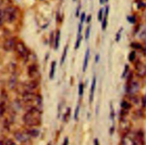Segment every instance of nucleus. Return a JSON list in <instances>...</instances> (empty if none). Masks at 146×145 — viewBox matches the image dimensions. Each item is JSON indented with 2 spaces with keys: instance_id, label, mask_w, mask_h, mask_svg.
Here are the masks:
<instances>
[{
  "instance_id": "nucleus-1",
  "label": "nucleus",
  "mask_w": 146,
  "mask_h": 145,
  "mask_svg": "<svg viewBox=\"0 0 146 145\" xmlns=\"http://www.w3.org/2000/svg\"><path fill=\"white\" fill-rule=\"evenodd\" d=\"M23 120L25 124L27 126H38L40 125L41 122V115L40 111L35 107H31L24 115Z\"/></svg>"
},
{
  "instance_id": "nucleus-31",
  "label": "nucleus",
  "mask_w": 146,
  "mask_h": 145,
  "mask_svg": "<svg viewBox=\"0 0 146 145\" xmlns=\"http://www.w3.org/2000/svg\"><path fill=\"white\" fill-rule=\"evenodd\" d=\"M90 27L88 26L86 28V32H85V39L87 40L90 36Z\"/></svg>"
},
{
  "instance_id": "nucleus-9",
  "label": "nucleus",
  "mask_w": 146,
  "mask_h": 145,
  "mask_svg": "<svg viewBox=\"0 0 146 145\" xmlns=\"http://www.w3.org/2000/svg\"><path fill=\"white\" fill-rule=\"evenodd\" d=\"M36 96L32 92H25L22 95V99L25 102H30L35 100Z\"/></svg>"
},
{
  "instance_id": "nucleus-11",
  "label": "nucleus",
  "mask_w": 146,
  "mask_h": 145,
  "mask_svg": "<svg viewBox=\"0 0 146 145\" xmlns=\"http://www.w3.org/2000/svg\"><path fill=\"white\" fill-rule=\"evenodd\" d=\"M14 137L15 138L20 142H24L26 140L29 139V136L27 133L22 134L19 132H16L14 133Z\"/></svg>"
},
{
  "instance_id": "nucleus-18",
  "label": "nucleus",
  "mask_w": 146,
  "mask_h": 145,
  "mask_svg": "<svg viewBox=\"0 0 146 145\" xmlns=\"http://www.w3.org/2000/svg\"><path fill=\"white\" fill-rule=\"evenodd\" d=\"M121 107L123 110H124V111H125L126 112V111H127L128 110H129L131 108L132 106H131V103H129L127 101H123L121 103Z\"/></svg>"
},
{
  "instance_id": "nucleus-13",
  "label": "nucleus",
  "mask_w": 146,
  "mask_h": 145,
  "mask_svg": "<svg viewBox=\"0 0 146 145\" xmlns=\"http://www.w3.org/2000/svg\"><path fill=\"white\" fill-rule=\"evenodd\" d=\"M16 84H17V76L15 74H13L10 76L9 80L8 86L10 89H13L15 87Z\"/></svg>"
},
{
  "instance_id": "nucleus-34",
  "label": "nucleus",
  "mask_w": 146,
  "mask_h": 145,
  "mask_svg": "<svg viewBox=\"0 0 146 145\" xmlns=\"http://www.w3.org/2000/svg\"><path fill=\"white\" fill-rule=\"evenodd\" d=\"M5 145H17L14 142H13L10 139H8L6 143H5Z\"/></svg>"
},
{
  "instance_id": "nucleus-25",
  "label": "nucleus",
  "mask_w": 146,
  "mask_h": 145,
  "mask_svg": "<svg viewBox=\"0 0 146 145\" xmlns=\"http://www.w3.org/2000/svg\"><path fill=\"white\" fill-rule=\"evenodd\" d=\"M84 91V85L82 82H80L79 85V95L82 96Z\"/></svg>"
},
{
  "instance_id": "nucleus-24",
  "label": "nucleus",
  "mask_w": 146,
  "mask_h": 145,
  "mask_svg": "<svg viewBox=\"0 0 146 145\" xmlns=\"http://www.w3.org/2000/svg\"><path fill=\"white\" fill-rule=\"evenodd\" d=\"M131 47L133 48V49H140L141 48V45L136 42H133L131 44Z\"/></svg>"
},
{
  "instance_id": "nucleus-7",
  "label": "nucleus",
  "mask_w": 146,
  "mask_h": 145,
  "mask_svg": "<svg viewBox=\"0 0 146 145\" xmlns=\"http://www.w3.org/2000/svg\"><path fill=\"white\" fill-rule=\"evenodd\" d=\"M139 90V85L136 81H129L127 86V90L129 94H133L138 92Z\"/></svg>"
},
{
  "instance_id": "nucleus-14",
  "label": "nucleus",
  "mask_w": 146,
  "mask_h": 145,
  "mask_svg": "<svg viewBox=\"0 0 146 145\" xmlns=\"http://www.w3.org/2000/svg\"><path fill=\"white\" fill-rule=\"evenodd\" d=\"M89 56H90V49H89V48H87L86 51L85 55H84V61H83V72H85L87 68Z\"/></svg>"
},
{
  "instance_id": "nucleus-41",
  "label": "nucleus",
  "mask_w": 146,
  "mask_h": 145,
  "mask_svg": "<svg viewBox=\"0 0 146 145\" xmlns=\"http://www.w3.org/2000/svg\"><path fill=\"white\" fill-rule=\"evenodd\" d=\"M91 19V15H89L87 16V18L86 22H87V23H89V22H90Z\"/></svg>"
},
{
  "instance_id": "nucleus-40",
  "label": "nucleus",
  "mask_w": 146,
  "mask_h": 145,
  "mask_svg": "<svg viewBox=\"0 0 146 145\" xmlns=\"http://www.w3.org/2000/svg\"><path fill=\"white\" fill-rule=\"evenodd\" d=\"M99 60V54H97L96 56H95V62L96 63H98V61Z\"/></svg>"
},
{
  "instance_id": "nucleus-20",
  "label": "nucleus",
  "mask_w": 146,
  "mask_h": 145,
  "mask_svg": "<svg viewBox=\"0 0 146 145\" xmlns=\"http://www.w3.org/2000/svg\"><path fill=\"white\" fill-rule=\"evenodd\" d=\"M26 133L28 134L29 136L35 138L39 135V131L36 129H31V130H28Z\"/></svg>"
},
{
  "instance_id": "nucleus-12",
  "label": "nucleus",
  "mask_w": 146,
  "mask_h": 145,
  "mask_svg": "<svg viewBox=\"0 0 146 145\" xmlns=\"http://www.w3.org/2000/svg\"><path fill=\"white\" fill-rule=\"evenodd\" d=\"M29 75L31 77H38L39 75V72L37 69V68L35 65H31L29 67Z\"/></svg>"
},
{
  "instance_id": "nucleus-17",
  "label": "nucleus",
  "mask_w": 146,
  "mask_h": 145,
  "mask_svg": "<svg viewBox=\"0 0 146 145\" xmlns=\"http://www.w3.org/2000/svg\"><path fill=\"white\" fill-rule=\"evenodd\" d=\"M60 38V32L59 30H58L56 34L55 41H54V48L55 49H57L59 47V40Z\"/></svg>"
},
{
  "instance_id": "nucleus-32",
  "label": "nucleus",
  "mask_w": 146,
  "mask_h": 145,
  "mask_svg": "<svg viewBox=\"0 0 146 145\" xmlns=\"http://www.w3.org/2000/svg\"><path fill=\"white\" fill-rule=\"evenodd\" d=\"M4 20H5V19H4L3 11V10H0V26L2 24Z\"/></svg>"
},
{
  "instance_id": "nucleus-26",
  "label": "nucleus",
  "mask_w": 146,
  "mask_h": 145,
  "mask_svg": "<svg viewBox=\"0 0 146 145\" xmlns=\"http://www.w3.org/2000/svg\"><path fill=\"white\" fill-rule=\"evenodd\" d=\"M135 58V51H132L128 56V60L129 61H132L134 60Z\"/></svg>"
},
{
  "instance_id": "nucleus-33",
  "label": "nucleus",
  "mask_w": 146,
  "mask_h": 145,
  "mask_svg": "<svg viewBox=\"0 0 146 145\" xmlns=\"http://www.w3.org/2000/svg\"><path fill=\"white\" fill-rule=\"evenodd\" d=\"M85 19H86L85 13H82V14L80 15V23L81 24H83V23Z\"/></svg>"
},
{
  "instance_id": "nucleus-10",
  "label": "nucleus",
  "mask_w": 146,
  "mask_h": 145,
  "mask_svg": "<svg viewBox=\"0 0 146 145\" xmlns=\"http://www.w3.org/2000/svg\"><path fill=\"white\" fill-rule=\"evenodd\" d=\"M37 82L35 81H33L27 84H25L23 86V88L25 90V92H31V91L36 88L37 87Z\"/></svg>"
},
{
  "instance_id": "nucleus-4",
  "label": "nucleus",
  "mask_w": 146,
  "mask_h": 145,
  "mask_svg": "<svg viewBox=\"0 0 146 145\" xmlns=\"http://www.w3.org/2000/svg\"><path fill=\"white\" fill-rule=\"evenodd\" d=\"M14 48L20 56L22 57H26L27 56V49L22 42H19L15 43Z\"/></svg>"
},
{
  "instance_id": "nucleus-45",
  "label": "nucleus",
  "mask_w": 146,
  "mask_h": 145,
  "mask_svg": "<svg viewBox=\"0 0 146 145\" xmlns=\"http://www.w3.org/2000/svg\"><path fill=\"white\" fill-rule=\"evenodd\" d=\"M47 145H51V144H50V143H48Z\"/></svg>"
},
{
  "instance_id": "nucleus-39",
  "label": "nucleus",
  "mask_w": 146,
  "mask_h": 145,
  "mask_svg": "<svg viewBox=\"0 0 146 145\" xmlns=\"http://www.w3.org/2000/svg\"><path fill=\"white\" fill-rule=\"evenodd\" d=\"M82 24L80 23L78 26V34H80L82 32Z\"/></svg>"
},
{
  "instance_id": "nucleus-8",
  "label": "nucleus",
  "mask_w": 146,
  "mask_h": 145,
  "mask_svg": "<svg viewBox=\"0 0 146 145\" xmlns=\"http://www.w3.org/2000/svg\"><path fill=\"white\" fill-rule=\"evenodd\" d=\"M15 44V43L13 38H8L4 42L3 47L6 51L9 52L14 48Z\"/></svg>"
},
{
  "instance_id": "nucleus-3",
  "label": "nucleus",
  "mask_w": 146,
  "mask_h": 145,
  "mask_svg": "<svg viewBox=\"0 0 146 145\" xmlns=\"http://www.w3.org/2000/svg\"><path fill=\"white\" fill-rule=\"evenodd\" d=\"M3 14L5 20L8 23H11L15 19L16 10L13 7L9 6L3 10Z\"/></svg>"
},
{
  "instance_id": "nucleus-19",
  "label": "nucleus",
  "mask_w": 146,
  "mask_h": 145,
  "mask_svg": "<svg viewBox=\"0 0 146 145\" xmlns=\"http://www.w3.org/2000/svg\"><path fill=\"white\" fill-rule=\"evenodd\" d=\"M55 67H56V62L55 61H53L51 63V69H50V74H49V77H50V79H52L54 76Z\"/></svg>"
},
{
  "instance_id": "nucleus-6",
  "label": "nucleus",
  "mask_w": 146,
  "mask_h": 145,
  "mask_svg": "<svg viewBox=\"0 0 146 145\" xmlns=\"http://www.w3.org/2000/svg\"><path fill=\"white\" fill-rule=\"evenodd\" d=\"M119 129L124 134L129 131L131 126V122L127 119H121L119 123Z\"/></svg>"
},
{
  "instance_id": "nucleus-42",
  "label": "nucleus",
  "mask_w": 146,
  "mask_h": 145,
  "mask_svg": "<svg viewBox=\"0 0 146 145\" xmlns=\"http://www.w3.org/2000/svg\"><path fill=\"white\" fill-rule=\"evenodd\" d=\"M94 145H99V141H98V139H94Z\"/></svg>"
},
{
  "instance_id": "nucleus-28",
  "label": "nucleus",
  "mask_w": 146,
  "mask_h": 145,
  "mask_svg": "<svg viewBox=\"0 0 146 145\" xmlns=\"http://www.w3.org/2000/svg\"><path fill=\"white\" fill-rule=\"evenodd\" d=\"M127 19L128 20V21L131 23H134L135 22L136 19H135V16L133 15H131V16H128L127 17Z\"/></svg>"
},
{
  "instance_id": "nucleus-36",
  "label": "nucleus",
  "mask_w": 146,
  "mask_h": 145,
  "mask_svg": "<svg viewBox=\"0 0 146 145\" xmlns=\"http://www.w3.org/2000/svg\"><path fill=\"white\" fill-rule=\"evenodd\" d=\"M80 6L79 5L77 8H76V12H75V15H76V16L78 17L79 15V13H80Z\"/></svg>"
},
{
  "instance_id": "nucleus-5",
  "label": "nucleus",
  "mask_w": 146,
  "mask_h": 145,
  "mask_svg": "<svg viewBox=\"0 0 146 145\" xmlns=\"http://www.w3.org/2000/svg\"><path fill=\"white\" fill-rule=\"evenodd\" d=\"M136 74L138 77H143L146 75V66L140 61L136 63L135 65Z\"/></svg>"
},
{
  "instance_id": "nucleus-44",
  "label": "nucleus",
  "mask_w": 146,
  "mask_h": 145,
  "mask_svg": "<svg viewBox=\"0 0 146 145\" xmlns=\"http://www.w3.org/2000/svg\"><path fill=\"white\" fill-rule=\"evenodd\" d=\"M0 145H3V142L2 140H0Z\"/></svg>"
},
{
  "instance_id": "nucleus-15",
  "label": "nucleus",
  "mask_w": 146,
  "mask_h": 145,
  "mask_svg": "<svg viewBox=\"0 0 146 145\" xmlns=\"http://www.w3.org/2000/svg\"><path fill=\"white\" fill-rule=\"evenodd\" d=\"M95 86H96V78L95 76L93 77L92 83H91V89H90V101L91 102L93 101L94 98V91L95 89Z\"/></svg>"
},
{
  "instance_id": "nucleus-30",
  "label": "nucleus",
  "mask_w": 146,
  "mask_h": 145,
  "mask_svg": "<svg viewBox=\"0 0 146 145\" xmlns=\"http://www.w3.org/2000/svg\"><path fill=\"white\" fill-rule=\"evenodd\" d=\"M5 111V109L3 103H0V117H1L3 115Z\"/></svg>"
},
{
  "instance_id": "nucleus-23",
  "label": "nucleus",
  "mask_w": 146,
  "mask_h": 145,
  "mask_svg": "<svg viewBox=\"0 0 146 145\" xmlns=\"http://www.w3.org/2000/svg\"><path fill=\"white\" fill-rule=\"evenodd\" d=\"M123 30V27H121V28H119V30L117 32V33L116 34V38H115L116 42H119V40H120V39L121 38V32H122Z\"/></svg>"
},
{
  "instance_id": "nucleus-29",
  "label": "nucleus",
  "mask_w": 146,
  "mask_h": 145,
  "mask_svg": "<svg viewBox=\"0 0 146 145\" xmlns=\"http://www.w3.org/2000/svg\"><path fill=\"white\" fill-rule=\"evenodd\" d=\"M79 106L78 105L75 108V112H74V118L75 119L77 120L78 118V115H79Z\"/></svg>"
},
{
  "instance_id": "nucleus-37",
  "label": "nucleus",
  "mask_w": 146,
  "mask_h": 145,
  "mask_svg": "<svg viewBox=\"0 0 146 145\" xmlns=\"http://www.w3.org/2000/svg\"><path fill=\"white\" fill-rule=\"evenodd\" d=\"M128 65H126L125 66V69H124V72H123L122 77L125 76V74L127 73V71H128Z\"/></svg>"
},
{
  "instance_id": "nucleus-38",
  "label": "nucleus",
  "mask_w": 146,
  "mask_h": 145,
  "mask_svg": "<svg viewBox=\"0 0 146 145\" xmlns=\"http://www.w3.org/2000/svg\"><path fill=\"white\" fill-rule=\"evenodd\" d=\"M68 139L67 137H66L64 139L62 145H68Z\"/></svg>"
},
{
  "instance_id": "nucleus-2",
  "label": "nucleus",
  "mask_w": 146,
  "mask_h": 145,
  "mask_svg": "<svg viewBox=\"0 0 146 145\" xmlns=\"http://www.w3.org/2000/svg\"><path fill=\"white\" fill-rule=\"evenodd\" d=\"M121 145H137V140L136 134L129 131L124 134L121 140Z\"/></svg>"
},
{
  "instance_id": "nucleus-43",
  "label": "nucleus",
  "mask_w": 146,
  "mask_h": 145,
  "mask_svg": "<svg viewBox=\"0 0 146 145\" xmlns=\"http://www.w3.org/2000/svg\"><path fill=\"white\" fill-rule=\"evenodd\" d=\"M104 1V0H99V2L100 4H103Z\"/></svg>"
},
{
  "instance_id": "nucleus-21",
  "label": "nucleus",
  "mask_w": 146,
  "mask_h": 145,
  "mask_svg": "<svg viewBox=\"0 0 146 145\" xmlns=\"http://www.w3.org/2000/svg\"><path fill=\"white\" fill-rule=\"evenodd\" d=\"M67 49H68V47L67 45H66L64 49H63V52L61 57V59H60V64H63V63L64 62L66 57V55H67Z\"/></svg>"
},
{
  "instance_id": "nucleus-46",
  "label": "nucleus",
  "mask_w": 146,
  "mask_h": 145,
  "mask_svg": "<svg viewBox=\"0 0 146 145\" xmlns=\"http://www.w3.org/2000/svg\"><path fill=\"white\" fill-rule=\"evenodd\" d=\"M73 1H76V0H73Z\"/></svg>"
},
{
  "instance_id": "nucleus-35",
  "label": "nucleus",
  "mask_w": 146,
  "mask_h": 145,
  "mask_svg": "<svg viewBox=\"0 0 146 145\" xmlns=\"http://www.w3.org/2000/svg\"><path fill=\"white\" fill-rule=\"evenodd\" d=\"M142 105L143 106H146V94L142 98Z\"/></svg>"
},
{
  "instance_id": "nucleus-27",
  "label": "nucleus",
  "mask_w": 146,
  "mask_h": 145,
  "mask_svg": "<svg viewBox=\"0 0 146 145\" xmlns=\"http://www.w3.org/2000/svg\"><path fill=\"white\" fill-rule=\"evenodd\" d=\"M98 19L100 22L103 20V9H100L98 13Z\"/></svg>"
},
{
  "instance_id": "nucleus-16",
  "label": "nucleus",
  "mask_w": 146,
  "mask_h": 145,
  "mask_svg": "<svg viewBox=\"0 0 146 145\" xmlns=\"http://www.w3.org/2000/svg\"><path fill=\"white\" fill-rule=\"evenodd\" d=\"M108 11H109V7H108V6H106L104 17L103 18V20H102V28L103 30H105L106 28V27H107V16H108Z\"/></svg>"
},
{
  "instance_id": "nucleus-22",
  "label": "nucleus",
  "mask_w": 146,
  "mask_h": 145,
  "mask_svg": "<svg viewBox=\"0 0 146 145\" xmlns=\"http://www.w3.org/2000/svg\"><path fill=\"white\" fill-rule=\"evenodd\" d=\"M82 37L80 35V34H78V36H77V39H76V43L75 44V49H78L79 46H80V42H81V40H82Z\"/></svg>"
}]
</instances>
